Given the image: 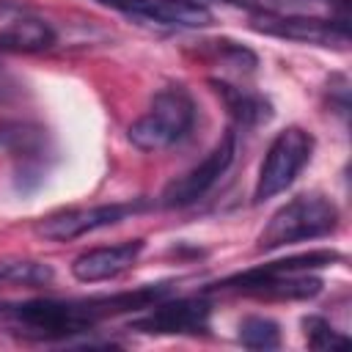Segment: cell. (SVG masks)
<instances>
[{
	"mask_svg": "<svg viewBox=\"0 0 352 352\" xmlns=\"http://www.w3.org/2000/svg\"><path fill=\"white\" fill-rule=\"evenodd\" d=\"M168 294V283L146 286L113 297L91 300H25V302H0V330L33 338V341H58L91 330L102 319L121 311L151 308Z\"/></svg>",
	"mask_w": 352,
	"mask_h": 352,
	"instance_id": "obj_1",
	"label": "cell"
},
{
	"mask_svg": "<svg viewBox=\"0 0 352 352\" xmlns=\"http://www.w3.org/2000/svg\"><path fill=\"white\" fill-rule=\"evenodd\" d=\"M338 226V209L330 198L311 192V195H297L289 204H283L264 231L258 234V250H275L283 245L305 242V239H319L333 234Z\"/></svg>",
	"mask_w": 352,
	"mask_h": 352,
	"instance_id": "obj_2",
	"label": "cell"
},
{
	"mask_svg": "<svg viewBox=\"0 0 352 352\" xmlns=\"http://www.w3.org/2000/svg\"><path fill=\"white\" fill-rule=\"evenodd\" d=\"M195 121V104L182 85H168L154 94L151 107L129 126V143L140 151H162L182 140Z\"/></svg>",
	"mask_w": 352,
	"mask_h": 352,
	"instance_id": "obj_3",
	"label": "cell"
},
{
	"mask_svg": "<svg viewBox=\"0 0 352 352\" xmlns=\"http://www.w3.org/2000/svg\"><path fill=\"white\" fill-rule=\"evenodd\" d=\"M311 154H314V135L311 132H305L300 126H289V129L278 132L275 140L270 143L267 154H264L261 168H258L253 201L261 204V201L283 192L297 179V173L308 165Z\"/></svg>",
	"mask_w": 352,
	"mask_h": 352,
	"instance_id": "obj_4",
	"label": "cell"
},
{
	"mask_svg": "<svg viewBox=\"0 0 352 352\" xmlns=\"http://www.w3.org/2000/svg\"><path fill=\"white\" fill-rule=\"evenodd\" d=\"M234 151H236V135L228 129L198 165H192L184 176L173 179L162 190V206L182 209V206H190L198 198H204L220 182V176L228 170V165L234 162Z\"/></svg>",
	"mask_w": 352,
	"mask_h": 352,
	"instance_id": "obj_5",
	"label": "cell"
},
{
	"mask_svg": "<svg viewBox=\"0 0 352 352\" xmlns=\"http://www.w3.org/2000/svg\"><path fill=\"white\" fill-rule=\"evenodd\" d=\"M209 302L204 297L157 300L151 311L132 322V330L151 336H195L209 327Z\"/></svg>",
	"mask_w": 352,
	"mask_h": 352,
	"instance_id": "obj_6",
	"label": "cell"
},
{
	"mask_svg": "<svg viewBox=\"0 0 352 352\" xmlns=\"http://www.w3.org/2000/svg\"><path fill=\"white\" fill-rule=\"evenodd\" d=\"M217 289H234V292L258 294V297L305 300L322 289V280L308 272H280V270H272L270 264H264V267H253L248 272L226 278L223 283H217Z\"/></svg>",
	"mask_w": 352,
	"mask_h": 352,
	"instance_id": "obj_7",
	"label": "cell"
},
{
	"mask_svg": "<svg viewBox=\"0 0 352 352\" xmlns=\"http://www.w3.org/2000/svg\"><path fill=\"white\" fill-rule=\"evenodd\" d=\"M140 209H143V201L102 204V206H91V209H63V212H55V214L44 217L38 223V234L44 239H52V242H69V239H77L88 231L116 226V223L126 220L129 214H135Z\"/></svg>",
	"mask_w": 352,
	"mask_h": 352,
	"instance_id": "obj_8",
	"label": "cell"
},
{
	"mask_svg": "<svg viewBox=\"0 0 352 352\" xmlns=\"http://www.w3.org/2000/svg\"><path fill=\"white\" fill-rule=\"evenodd\" d=\"M256 30L270 36L319 44V47H346L349 44V22L346 19H316V16H280L261 14L253 19Z\"/></svg>",
	"mask_w": 352,
	"mask_h": 352,
	"instance_id": "obj_9",
	"label": "cell"
},
{
	"mask_svg": "<svg viewBox=\"0 0 352 352\" xmlns=\"http://www.w3.org/2000/svg\"><path fill=\"white\" fill-rule=\"evenodd\" d=\"M96 3L121 11L126 16L165 28H204L212 22V11L195 0H96Z\"/></svg>",
	"mask_w": 352,
	"mask_h": 352,
	"instance_id": "obj_10",
	"label": "cell"
},
{
	"mask_svg": "<svg viewBox=\"0 0 352 352\" xmlns=\"http://www.w3.org/2000/svg\"><path fill=\"white\" fill-rule=\"evenodd\" d=\"M140 253H143V239H129V242H118L110 248H94L74 258L72 275L80 283L110 280V278L121 275L124 270H129Z\"/></svg>",
	"mask_w": 352,
	"mask_h": 352,
	"instance_id": "obj_11",
	"label": "cell"
},
{
	"mask_svg": "<svg viewBox=\"0 0 352 352\" xmlns=\"http://www.w3.org/2000/svg\"><path fill=\"white\" fill-rule=\"evenodd\" d=\"M209 85L223 99L228 116L239 126H258V124L272 118V104L261 94H253L248 88H236V85H231L226 80H209Z\"/></svg>",
	"mask_w": 352,
	"mask_h": 352,
	"instance_id": "obj_12",
	"label": "cell"
},
{
	"mask_svg": "<svg viewBox=\"0 0 352 352\" xmlns=\"http://www.w3.org/2000/svg\"><path fill=\"white\" fill-rule=\"evenodd\" d=\"M55 44V30L38 16H16L0 28V52H44Z\"/></svg>",
	"mask_w": 352,
	"mask_h": 352,
	"instance_id": "obj_13",
	"label": "cell"
},
{
	"mask_svg": "<svg viewBox=\"0 0 352 352\" xmlns=\"http://www.w3.org/2000/svg\"><path fill=\"white\" fill-rule=\"evenodd\" d=\"M0 148L25 160L28 165H33L47 151V129L33 121L0 118Z\"/></svg>",
	"mask_w": 352,
	"mask_h": 352,
	"instance_id": "obj_14",
	"label": "cell"
},
{
	"mask_svg": "<svg viewBox=\"0 0 352 352\" xmlns=\"http://www.w3.org/2000/svg\"><path fill=\"white\" fill-rule=\"evenodd\" d=\"M239 344L248 349H275L280 346V327L270 316H245L239 322Z\"/></svg>",
	"mask_w": 352,
	"mask_h": 352,
	"instance_id": "obj_15",
	"label": "cell"
},
{
	"mask_svg": "<svg viewBox=\"0 0 352 352\" xmlns=\"http://www.w3.org/2000/svg\"><path fill=\"white\" fill-rule=\"evenodd\" d=\"M0 275L3 280H11V283L38 286L52 280V267L41 261H0Z\"/></svg>",
	"mask_w": 352,
	"mask_h": 352,
	"instance_id": "obj_16",
	"label": "cell"
},
{
	"mask_svg": "<svg viewBox=\"0 0 352 352\" xmlns=\"http://www.w3.org/2000/svg\"><path fill=\"white\" fill-rule=\"evenodd\" d=\"M302 333L311 349H336V346H346V336H341L327 319L322 316H305L302 319Z\"/></svg>",
	"mask_w": 352,
	"mask_h": 352,
	"instance_id": "obj_17",
	"label": "cell"
},
{
	"mask_svg": "<svg viewBox=\"0 0 352 352\" xmlns=\"http://www.w3.org/2000/svg\"><path fill=\"white\" fill-rule=\"evenodd\" d=\"M19 94H22V82L0 66V104H8V102L16 99Z\"/></svg>",
	"mask_w": 352,
	"mask_h": 352,
	"instance_id": "obj_18",
	"label": "cell"
},
{
	"mask_svg": "<svg viewBox=\"0 0 352 352\" xmlns=\"http://www.w3.org/2000/svg\"><path fill=\"white\" fill-rule=\"evenodd\" d=\"M0 280H3V275H0Z\"/></svg>",
	"mask_w": 352,
	"mask_h": 352,
	"instance_id": "obj_19",
	"label": "cell"
}]
</instances>
